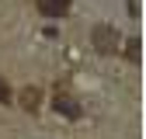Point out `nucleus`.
Wrapping results in <instances>:
<instances>
[{
	"label": "nucleus",
	"mask_w": 146,
	"mask_h": 139,
	"mask_svg": "<svg viewBox=\"0 0 146 139\" xmlns=\"http://www.w3.org/2000/svg\"><path fill=\"white\" fill-rule=\"evenodd\" d=\"M118 42H122V35H118L111 24H94V31H90V45H94L101 56L118 52Z\"/></svg>",
	"instance_id": "1"
},
{
	"label": "nucleus",
	"mask_w": 146,
	"mask_h": 139,
	"mask_svg": "<svg viewBox=\"0 0 146 139\" xmlns=\"http://www.w3.org/2000/svg\"><path fill=\"white\" fill-rule=\"evenodd\" d=\"M70 4H73V0H38V14L56 21V17H66L70 14Z\"/></svg>",
	"instance_id": "2"
},
{
	"label": "nucleus",
	"mask_w": 146,
	"mask_h": 139,
	"mask_svg": "<svg viewBox=\"0 0 146 139\" xmlns=\"http://www.w3.org/2000/svg\"><path fill=\"white\" fill-rule=\"evenodd\" d=\"M52 104H56V111H63L66 118H80V104L73 101L70 94H56V101H52Z\"/></svg>",
	"instance_id": "3"
},
{
	"label": "nucleus",
	"mask_w": 146,
	"mask_h": 139,
	"mask_svg": "<svg viewBox=\"0 0 146 139\" xmlns=\"http://www.w3.org/2000/svg\"><path fill=\"white\" fill-rule=\"evenodd\" d=\"M21 108H28V111L38 108V87H25L21 91Z\"/></svg>",
	"instance_id": "4"
},
{
	"label": "nucleus",
	"mask_w": 146,
	"mask_h": 139,
	"mask_svg": "<svg viewBox=\"0 0 146 139\" xmlns=\"http://www.w3.org/2000/svg\"><path fill=\"white\" fill-rule=\"evenodd\" d=\"M139 56H143V42L139 38H129V42H125V59H129V63H139Z\"/></svg>",
	"instance_id": "5"
},
{
	"label": "nucleus",
	"mask_w": 146,
	"mask_h": 139,
	"mask_svg": "<svg viewBox=\"0 0 146 139\" xmlns=\"http://www.w3.org/2000/svg\"><path fill=\"white\" fill-rule=\"evenodd\" d=\"M7 101H11V87L0 80V104H7Z\"/></svg>",
	"instance_id": "6"
}]
</instances>
